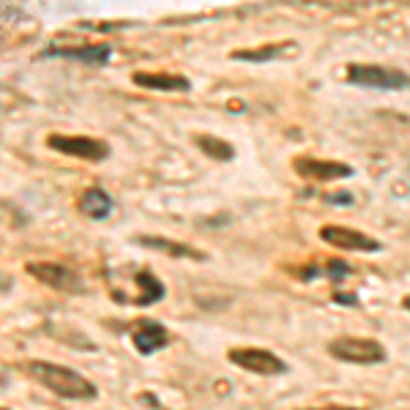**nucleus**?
Here are the masks:
<instances>
[{
    "label": "nucleus",
    "instance_id": "nucleus-14",
    "mask_svg": "<svg viewBox=\"0 0 410 410\" xmlns=\"http://www.w3.org/2000/svg\"><path fill=\"white\" fill-rule=\"evenodd\" d=\"M80 211L88 219H93V221H104L115 211V203H112V197L102 186H93V189H88L82 194Z\"/></svg>",
    "mask_w": 410,
    "mask_h": 410
},
{
    "label": "nucleus",
    "instance_id": "nucleus-3",
    "mask_svg": "<svg viewBox=\"0 0 410 410\" xmlns=\"http://www.w3.org/2000/svg\"><path fill=\"white\" fill-rule=\"evenodd\" d=\"M328 353L336 361L345 364H358V367H372L383 364L388 353L378 339H367V336H336L328 342Z\"/></svg>",
    "mask_w": 410,
    "mask_h": 410
},
{
    "label": "nucleus",
    "instance_id": "nucleus-4",
    "mask_svg": "<svg viewBox=\"0 0 410 410\" xmlns=\"http://www.w3.org/2000/svg\"><path fill=\"white\" fill-rule=\"evenodd\" d=\"M47 145L63 153V156H74L82 162H104L109 156V145L104 139H96V137H85V135H50Z\"/></svg>",
    "mask_w": 410,
    "mask_h": 410
},
{
    "label": "nucleus",
    "instance_id": "nucleus-2",
    "mask_svg": "<svg viewBox=\"0 0 410 410\" xmlns=\"http://www.w3.org/2000/svg\"><path fill=\"white\" fill-rule=\"evenodd\" d=\"M345 80L358 88H372V90H408L410 74L405 69H391V66H378V63H350Z\"/></svg>",
    "mask_w": 410,
    "mask_h": 410
},
{
    "label": "nucleus",
    "instance_id": "nucleus-12",
    "mask_svg": "<svg viewBox=\"0 0 410 410\" xmlns=\"http://www.w3.org/2000/svg\"><path fill=\"white\" fill-rule=\"evenodd\" d=\"M299 55V41H279V44H263V47H252V50H233V60H244V63H268L279 57H296Z\"/></svg>",
    "mask_w": 410,
    "mask_h": 410
},
{
    "label": "nucleus",
    "instance_id": "nucleus-13",
    "mask_svg": "<svg viewBox=\"0 0 410 410\" xmlns=\"http://www.w3.org/2000/svg\"><path fill=\"white\" fill-rule=\"evenodd\" d=\"M135 241L139 246H145V249H156V252H162V254H167V257L208 260V254H205V252H200V249H191V246L184 244V241H172V238H164V235H137Z\"/></svg>",
    "mask_w": 410,
    "mask_h": 410
},
{
    "label": "nucleus",
    "instance_id": "nucleus-7",
    "mask_svg": "<svg viewBox=\"0 0 410 410\" xmlns=\"http://www.w3.org/2000/svg\"><path fill=\"white\" fill-rule=\"evenodd\" d=\"M328 246L334 249H342V252H361V254H378L383 252V244L378 238L361 233V230H353V227H342V224H326L320 227L317 233Z\"/></svg>",
    "mask_w": 410,
    "mask_h": 410
},
{
    "label": "nucleus",
    "instance_id": "nucleus-19",
    "mask_svg": "<svg viewBox=\"0 0 410 410\" xmlns=\"http://www.w3.org/2000/svg\"><path fill=\"white\" fill-rule=\"evenodd\" d=\"M334 301H336V303H348V306H355V303H358V299H355L353 293H334Z\"/></svg>",
    "mask_w": 410,
    "mask_h": 410
},
{
    "label": "nucleus",
    "instance_id": "nucleus-10",
    "mask_svg": "<svg viewBox=\"0 0 410 410\" xmlns=\"http://www.w3.org/2000/svg\"><path fill=\"white\" fill-rule=\"evenodd\" d=\"M132 342H135L137 353L151 355L170 345V331H167L162 323H156V320L142 317V320H137L135 328H132Z\"/></svg>",
    "mask_w": 410,
    "mask_h": 410
},
{
    "label": "nucleus",
    "instance_id": "nucleus-18",
    "mask_svg": "<svg viewBox=\"0 0 410 410\" xmlns=\"http://www.w3.org/2000/svg\"><path fill=\"white\" fill-rule=\"evenodd\" d=\"M331 205H353V194L350 191H339V194H328L326 197Z\"/></svg>",
    "mask_w": 410,
    "mask_h": 410
},
{
    "label": "nucleus",
    "instance_id": "nucleus-16",
    "mask_svg": "<svg viewBox=\"0 0 410 410\" xmlns=\"http://www.w3.org/2000/svg\"><path fill=\"white\" fill-rule=\"evenodd\" d=\"M137 285H139V290H142V296L135 299L137 306H151V303H156V301L164 299V285L162 279L156 276L153 271H148V268H142V271H137Z\"/></svg>",
    "mask_w": 410,
    "mask_h": 410
},
{
    "label": "nucleus",
    "instance_id": "nucleus-6",
    "mask_svg": "<svg viewBox=\"0 0 410 410\" xmlns=\"http://www.w3.org/2000/svg\"><path fill=\"white\" fill-rule=\"evenodd\" d=\"M227 358H230V364L241 367L252 375H263V378H276V375L287 372V364L276 353L263 350V348H233Z\"/></svg>",
    "mask_w": 410,
    "mask_h": 410
},
{
    "label": "nucleus",
    "instance_id": "nucleus-21",
    "mask_svg": "<svg viewBox=\"0 0 410 410\" xmlns=\"http://www.w3.org/2000/svg\"><path fill=\"white\" fill-rule=\"evenodd\" d=\"M402 309H408V312H410V296H405V299H402Z\"/></svg>",
    "mask_w": 410,
    "mask_h": 410
},
{
    "label": "nucleus",
    "instance_id": "nucleus-8",
    "mask_svg": "<svg viewBox=\"0 0 410 410\" xmlns=\"http://www.w3.org/2000/svg\"><path fill=\"white\" fill-rule=\"evenodd\" d=\"M293 170L306 181H317V184H331V181H342L350 178L355 170L350 164L336 162V159H320V156H296Z\"/></svg>",
    "mask_w": 410,
    "mask_h": 410
},
{
    "label": "nucleus",
    "instance_id": "nucleus-20",
    "mask_svg": "<svg viewBox=\"0 0 410 410\" xmlns=\"http://www.w3.org/2000/svg\"><path fill=\"white\" fill-rule=\"evenodd\" d=\"M303 410H361V408H348V405H328V408H303Z\"/></svg>",
    "mask_w": 410,
    "mask_h": 410
},
{
    "label": "nucleus",
    "instance_id": "nucleus-11",
    "mask_svg": "<svg viewBox=\"0 0 410 410\" xmlns=\"http://www.w3.org/2000/svg\"><path fill=\"white\" fill-rule=\"evenodd\" d=\"M132 82L148 90H162V93H189L191 82L181 74H167V71H135Z\"/></svg>",
    "mask_w": 410,
    "mask_h": 410
},
{
    "label": "nucleus",
    "instance_id": "nucleus-9",
    "mask_svg": "<svg viewBox=\"0 0 410 410\" xmlns=\"http://www.w3.org/2000/svg\"><path fill=\"white\" fill-rule=\"evenodd\" d=\"M39 57H63V60H77L85 66L102 69L112 60V47L109 44H85V47H50Z\"/></svg>",
    "mask_w": 410,
    "mask_h": 410
},
{
    "label": "nucleus",
    "instance_id": "nucleus-22",
    "mask_svg": "<svg viewBox=\"0 0 410 410\" xmlns=\"http://www.w3.org/2000/svg\"><path fill=\"white\" fill-rule=\"evenodd\" d=\"M0 410H8V408H0Z\"/></svg>",
    "mask_w": 410,
    "mask_h": 410
},
{
    "label": "nucleus",
    "instance_id": "nucleus-17",
    "mask_svg": "<svg viewBox=\"0 0 410 410\" xmlns=\"http://www.w3.org/2000/svg\"><path fill=\"white\" fill-rule=\"evenodd\" d=\"M323 273H326L328 279L334 282V285H339L342 279H348L350 273H353V268L345 263V260H328L326 263V268H323Z\"/></svg>",
    "mask_w": 410,
    "mask_h": 410
},
{
    "label": "nucleus",
    "instance_id": "nucleus-5",
    "mask_svg": "<svg viewBox=\"0 0 410 410\" xmlns=\"http://www.w3.org/2000/svg\"><path fill=\"white\" fill-rule=\"evenodd\" d=\"M27 273L39 282H44L47 287L60 290V293H69V296H82L85 293V282L82 276L71 266H63V263H27Z\"/></svg>",
    "mask_w": 410,
    "mask_h": 410
},
{
    "label": "nucleus",
    "instance_id": "nucleus-15",
    "mask_svg": "<svg viewBox=\"0 0 410 410\" xmlns=\"http://www.w3.org/2000/svg\"><path fill=\"white\" fill-rule=\"evenodd\" d=\"M194 145L203 151V156H208L214 162H233L235 159V148L227 139H219L217 135H197Z\"/></svg>",
    "mask_w": 410,
    "mask_h": 410
},
{
    "label": "nucleus",
    "instance_id": "nucleus-1",
    "mask_svg": "<svg viewBox=\"0 0 410 410\" xmlns=\"http://www.w3.org/2000/svg\"><path fill=\"white\" fill-rule=\"evenodd\" d=\"M27 375L63 399H96V394H99V388L88 378H82L80 372L53 364V361H30Z\"/></svg>",
    "mask_w": 410,
    "mask_h": 410
}]
</instances>
